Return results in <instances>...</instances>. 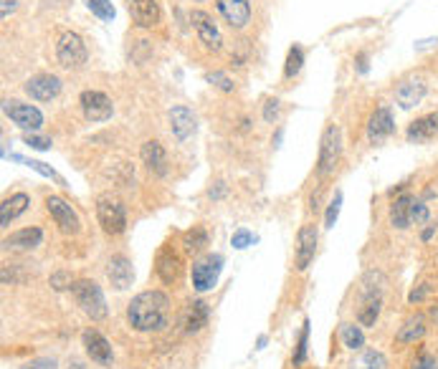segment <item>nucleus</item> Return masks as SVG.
Wrapping results in <instances>:
<instances>
[{
    "label": "nucleus",
    "instance_id": "nucleus-1",
    "mask_svg": "<svg viewBox=\"0 0 438 369\" xmlns=\"http://www.w3.org/2000/svg\"><path fill=\"white\" fill-rule=\"evenodd\" d=\"M170 319V296L165 291L137 293L127 306V321L135 332H162Z\"/></svg>",
    "mask_w": 438,
    "mask_h": 369
},
{
    "label": "nucleus",
    "instance_id": "nucleus-2",
    "mask_svg": "<svg viewBox=\"0 0 438 369\" xmlns=\"http://www.w3.org/2000/svg\"><path fill=\"white\" fill-rule=\"evenodd\" d=\"M71 293H74L76 306H79L92 321L107 319V301H104V293H101L96 281H92V278H79V281L71 284Z\"/></svg>",
    "mask_w": 438,
    "mask_h": 369
},
{
    "label": "nucleus",
    "instance_id": "nucleus-3",
    "mask_svg": "<svg viewBox=\"0 0 438 369\" xmlns=\"http://www.w3.org/2000/svg\"><path fill=\"white\" fill-rule=\"evenodd\" d=\"M96 221H99L101 230L107 235H119L127 228V210L124 203L115 195H99L96 198Z\"/></svg>",
    "mask_w": 438,
    "mask_h": 369
},
{
    "label": "nucleus",
    "instance_id": "nucleus-4",
    "mask_svg": "<svg viewBox=\"0 0 438 369\" xmlns=\"http://www.w3.org/2000/svg\"><path fill=\"white\" fill-rule=\"evenodd\" d=\"M339 157H342V129L337 124H330L324 129L322 142H319V160H317V175L330 178L337 170Z\"/></svg>",
    "mask_w": 438,
    "mask_h": 369
},
{
    "label": "nucleus",
    "instance_id": "nucleus-5",
    "mask_svg": "<svg viewBox=\"0 0 438 369\" xmlns=\"http://www.w3.org/2000/svg\"><path fill=\"white\" fill-rule=\"evenodd\" d=\"M56 58H58V64L64 66V69H69V71L81 69L89 58L84 38H81L79 33H74V31L61 33V36H58V43H56Z\"/></svg>",
    "mask_w": 438,
    "mask_h": 369
},
{
    "label": "nucleus",
    "instance_id": "nucleus-6",
    "mask_svg": "<svg viewBox=\"0 0 438 369\" xmlns=\"http://www.w3.org/2000/svg\"><path fill=\"white\" fill-rule=\"evenodd\" d=\"M223 268V256L221 253H208L205 258L193 263V289L198 293L210 291L213 286L218 284V276H221Z\"/></svg>",
    "mask_w": 438,
    "mask_h": 369
},
{
    "label": "nucleus",
    "instance_id": "nucleus-7",
    "mask_svg": "<svg viewBox=\"0 0 438 369\" xmlns=\"http://www.w3.org/2000/svg\"><path fill=\"white\" fill-rule=\"evenodd\" d=\"M3 114L13 121L15 127H21L23 132H36V129H41V124H44V114L38 112L36 107L23 104V101H15V99L3 101Z\"/></svg>",
    "mask_w": 438,
    "mask_h": 369
},
{
    "label": "nucleus",
    "instance_id": "nucleus-8",
    "mask_svg": "<svg viewBox=\"0 0 438 369\" xmlns=\"http://www.w3.org/2000/svg\"><path fill=\"white\" fill-rule=\"evenodd\" d=\"M46 210H49V215L53 218V223L58 225V230H61V233L76 235L81 230L79 215H76V210H74V207L69 205L64 198H58V195H51V198H46Z\"/></svg>",
    "mask_w": 438,
    "mask_h": 369
},
{
    "label": "nucleus",
    "instance_id": "nucleus-9",
    "mask_svg": "<svg viewBox=\"0 0 438 369\" xmlns=\"http://www.w3.org/2000/svg\"><path fill=\"white\" fill-rule=\"evenodd\" d=\"M395 135V117L390 112V107H378L370 119H367V142L370 144H382L385 139Z\"/></svg>",
    "mask_w": 438,
    "mask_h": 369
},
{
    "label": "nucleus",
    "instance_id": "nucleus-10",
    "mask_svg": "<svg viewBox=\"0 0 438 369\" xmlns=\"http://www.w3.org/2000/svg\"><path fill=\"white\" fill-rule=\"evenodd\" d=\"M79 104H81V112H84V117H87L89 121H107L109 117L115 114V104H112V99H109L107 94L94 92V89L81 92Z\"/></svg>",
    "mask_w": 438,
    "mask_h": 369
},
{
    "label": "nucleus",
    "instance_id": "nucleus-11",
    "mask_svg": "<svg viewBox=\"0 0 438 369\" xmlns=\"http://www.w3.org/2000/svg\"><path fill=\"white\" fill-rule=\"evenodd\" d=\"M317 241H319V235H317L314 223H307V225L299 228V233H296V248H294V266H296V271H307L309 263L314 261Z\"/></svg>",
    "mask_w": 438,
    "mask_h": 369
},
{
    "label": "nucleus",
    "instance_id": "nucleus-12",
    "mask_svg": "<svg viewBox=\"0 0 438 369\" xmlns=\"http://www.w3.org/2000/svg\"><path fill=\"white\" fill-rule=\"evenodd\" d=\"M155 271H158L160 281L165 286H173L180 281V273H183V258L175 250V246H162L158 250V258H155Z\"/></svg>",
    "mask_w": 438,
    "mask_h": 369
},
{
    "label": "nucleus",
    "instance_id": "nucleus-13",
    "mask_svg": "<svg viewBox=\"0 0 438 369\" xmlns=\"http://www.w3.org/2000/svg\"><path fill=\"white\" fill-rule=\"evenodd\" d=\"M81 344H84V352L92 362L101 364V367H109L115 362V352H112V344L107 341V336H101L96 329H87L81 334Z\"/></svg>",
    "mask_w": 438,
    "mask_h": 369
},
{
    "label": "nucleus",
    "instance_id": "nucleus-14",
    "mask_svg": "<svg viewBox=\"0 0 438 369\" xmlns=\"http://www.w3.org/2000/svg\"><path fill=\"white\" fill-rule=\"evenodd\" d=\"M190 23H193L195 33H198V38H201V43L205 46V49L210 51H218L221 49V31H218L216 21H213V15L205 13V10H193L190 13Z\"/></svg>",
    "mask_w": 438,
    "mask_h": 369
},
{
    "label": "nucleus",
    "instance_id": "nucleus-15",
    "mask_svg": "<svg viewBox=\"0 0 438 369\" xmlns=\"http://www.w3.org/2000/svg\"><path fill=\"white\" fill-rule=\"evenodd\" d=\"M23 89H26V94H28L31 99L51 101L61 94V78L53 76V74H36V76H31L23 84Z\"/></svg>",
    "mask_w": 438,
    "mask_h": 369
},
{
    "label": "nucleus",
    "instance_id": "nucleus-16",
    "mask_svg": "<svg viewBox=\"0 0 438 369\" xmlns=\"http://www.w3.org/2000/svg\"><path fill=\"white\" fill-rule=\"evenodd\" d=\"M426 94H428V86H426L423 78H418V76L403 78L401 84L395 86V101H398L401 109L418 107V104L426 99Z\"/></svg>",
    "mask_w": 438,
    "mask_h": 369
},
{
    "label": "nucleus",
    "instance_id": "nucleus-17",
    "mask_svg": "<svg viewBox=\"0 0 438 369\" xmlns=\"http://www.w3.org/2000/svg\"><path fill=\"white\" fill-rule=\"evenodd\" d=\"M208 319H210V306L198 298V301H190V304L183 309V314H180V327H183L185 334H198L208 327Z\"/></svg>",
    "mask_w": 438,
    "mask_h": 369
},
{
    "label": "nucleus",
    "instance_id": "nucleus-18",
    "mask_svg": "<svg viewBox=\"0 0 438 369\" xmlns=\"http://www.w3.org/2000/svg\"><path fill=\"white\" fill-rule=\"evenodd\" d=\"M107 278L109 284L115 286L117 291H127L135 281V268H132V261L127 256H112L107 261Z\"/></svg>",
    "mask_w": 438,
    "mask_h": 369
},
{
    "label": "nucleus",
    "instance_id": "nucleus-19",
    "mask_svg": "<svg viewBox=\"0 0 438 369\" xmlns=\"http://www.w3.org/2000/svg\"><path fill=\"white\" fill-rule=\"evenodd\" d=\"M218 10L230 28H246L251 23V3L249 0H218Z\"/></svg>",
    "mask_w": 438,
    "mask_h": 369
},
{
    "label": "nucleus",
    "instance_id": "nucleus-20",
    "mask_svg": "<svg viewBox=\"0 0 438 369\" xmlns=\"http://www.w3.org/2000/svg\"><path fill=\"white\" fill-rule=\"evenodd\" d=\"M127 10L137 28H155L160 23L158 0H127Z\"/></svg>",
    "mask_w": 438,
    "mask_h": 369
},
{
    "label": "nucleus",
    "instance_id": "nucleus-21",
    "mask_svg": "<svg viewBox=\"0 0 438 369\" xmlns=\"http://www.w3.org/2000/svg\"><path fill=\"white\" fill-rule=\"evenodd\" d=\"M167 119H170V132L175 135L178 142H185L187 137L195 135V129H198L195 114L187 107H183V104L170 109V112H167Z\"/></svg>",
    "mask_w": 438,
    "mask_h": 369
},
{
    "label": "nucleus",
    "instance_id": "nucleus-22",
    "mask_svg": "<svg viewBox=\"0 0 438 369\" xmlns=\"http://www.w3.org/2000/svg\"><path fill=\"white\" fill-rule=\"evenodd\" d=\"M436 135H438V112L418 117V119L410 121L408 129H405V139L413 144L428 142V139H433Z\"/></svg>",
    "mask_w": 438,
    "mask_h": 369
},
{
    "label": "nucleus",
    "instance_id": "nucleus-23",
    "mask_svg": "<svg viewBox=\"0 0 438 369\" xmlns=\"http://www.w3.org/2000/svg\"><path fill=\"white\" fill-rule=\"evenodd\" d=\"M140 157H142V164L152 175H158V178H165L167 175V155H165V147L155 139L150 142H144L142 149H140Z\"/></svg>",
    "mask_w": 438,
    "mask_h": 369
},
{
    "label": "nucleus",
    "instance_id": "nucleus-24",
    "mask_svg": "<svg viewBox=\"0 0 438 369\" xmlns=\"http://www.w3.org/2000/svg\"><path fill=\"white\" fill-rule=\"evenodd\" d=\"M426 332H428L426 316L423 314H416V316H410V319L403 321V327L398 329V334H395V341H398L401 347H413V344H418V341L423 339Z\"/></svg>",
    "mask_w": 438,
    "mask_h": 369
},
{
    "label": "nucleus",
    "instance_id": "nucleus-25",
    "mask_svg": "<svg viewBox=\"0 0 438 369\" xmlns=\"http://www.w3.org/2000/svg\"><path fill=\"white\" fill-rule=\"evenodd\" d=\"M44 243V230L41 228H23V230H15L3 241V248H13V250H33Z\"/></svg>",
    "mask_w": 438,
    "mask_h": 369
},
{
    "label": "nucleus",
    "instance_id": "nucleus-26",
    "mask_svg": "<svg viewBox=\"0 0 438 369\" xmlns=\"http://www.w3.org/2000/svg\"><path fill=\"white\" fill-rule=\"evenodd\" d=\"M413 195L410 192H401L398 198L390 203V225L395 228V230H408L410 225H413V221H410V205H413Z\"/></svg>",
    "mask_w": 438,
    "mask_h": 369
},
{
    "label": "nucleus",
    "instance_id": "nucleus-27",
    "mask_svg": "<svg viewBox=\"0 0 438 369\" xmlns=\"http://www.w3.org/2000/svg\"><path fill=\"white\" fill-rule=\"evenodd\" d=\"M28 205H31V198L26 192H15V195L3 200V205H0V228H3V230L10 228V223H13L18 215L26 213Z\"/></svg>",
    "mask_w": 438,
    "mask_h": 369
},
{
    "label": "nucleus",
    "instance_id": "nucleus-28",
    "mask_svg": "<svg viewBox=\"0 0 438 369\" xmlns=\"http://www.w3.org/2000/svg\"><path fill=\"white\" fill-rule=\"evenodd\" d=\"M350 369H388V357L375 347L362 349V352L350 362Z\"/></svg>",
    "mask_w": 438,
    "mask_h": 369
},
{
    "label": "nucleus",
    "instance_id": "nucleus-29",
    "mask_svg": "<svg viewBox=\"0 0 438 369\" xmlns=\"http://www.w3.org/2000/svg\"><path fill=\"white\" fill-rule=\"evenodd\" d=\"M380 314H382V296L365 298L362 306H360V311H357V324L360 327H365V329L375 327L378 319H380Z\"/></svg>",
    "mask_w": 438,
    "mask_h": 369
},
{
    "label": "nucleus",
    "instance_id": "nucleus-30",
    "mask_svg": "<svg viewBox=\"0 0 438 369\" xmlns=\"http://www.w3.org/2000/svg\"><path fill=\"white\" fill-rule=\"evenodd\" d=\"M385 276H382L380 271H367L365 278H362V286H360V298L365 301V298H375V296H382V289H385Z\"/></svg>",
    "mask_w": 438,
    "mask_h": 369
},
{
    "label": "nucleus",
    "instance_id": "nucleus-31",
    "mask_svg": "<svg viewBox=\"0 0 438 369\" xmlns=\"http://www.w3.org/2000/svg\"><path fill=\"white\" fill-rule=\"evenodd\" d=\"M339 339H342V344H345V349H350V352H360V349L365 347V332H362V327L360 324H342L339 327Z\"/></svg>",
    "mask_w": 438,
    "mask_h": 369
},
{
    "label": "nucleus",
    "instance_id": "nucleus-32",
    "mask_svg": "<svg viewBox=\"0 0 438 369\" xmlns=\"http://www.w3.org/2000/svg\"><path fill=\"white\" fill-rule=\"evenodd\" d=\"M183 246H185L187 253H198V250H203L205 246H208V233L198 225L190 228V230L183 235Z\"/></svg>",
    "mask_w": 438,
    "mask_h": 369
},
{
    "label": "nucleus",
    "instance_id": "nucleus-33",
    "mask_svg": "<svg viewBox=\"0 0 438 369\" xmlns=\"http://www.w3.org/2000/svg\"><path fill=\"white\" fill-rule=\"evenodd\" d=\"M302 64H304V51L302 46H292L287 53V66H284V76L287 78H294L296 74L302 71Z\"/></svg>",
    "mask_w": 438,
    "mask_h": 369
},
{
    "label": "nucleus",
    "instance_id": "nucleus-34",
    "mask_svg": "<svg viewBox=\"0 0 438 369\" xmlns=\"http://www.w3.org/2000/svg\"><path fill=\"white\" fill-rule=\"evenodd\" d=\"M307 347H309V319H304L302 332H299V339H296L294 347V367H302L307 362Z\"/></svg>",
    "mask_w": 438,
    "mask_h": 369
},
{
    "label": "nucleus",
    "instance_id": "nucleus-35",
    "mask_svg": "<svg viewBox=\"0 0 438 369\" xmlns=\"http://www.w3.org/2000/svg\"><path fill=\"white\" fill-rule=\"evenodd\" d=\"M84 3H87V8L99 18V21H115L117 10L109 0H84Z\"/></svg>",
    "mask_w": 438,
    "mask_h": 369
},
{
    "label": "nucleus",
    "instance_id": "nucleus-36",
    "mask_svg": "<svg viewBox=\"0 0 438 369\" xmlns=\"http://www.w3.org/2000/svg\"><path fill=\"white\" fill-rule=\"evenodd\" d=\"M410 221L413 225H426V223H431V207L428 203L421 198L413 200V205H410Z\"/></svg>",
    "mask_w": 438,
    "mask_h": 369
},
{
    "label": "nucleus",
    "instance_id": "nucleus-37",
    "mask_svg": "<svg viewBox=\"0 0 438 369\" xmlns=\"http://www.w3.org/2000/svg\"><path fill=\"white\" fill-rule=\"evenodd\" d=\"M339 210H342V190L335 192V198L330 200V207L324 213V228H335V223L339 218Z\"/></svg>",
    "mask_w": 438,
    "mask_h": 369
},
{
    "label": "nucleus",
    "instance_id": "nucleus-38",
    "mask_svg": "<svg viewBox=\"0 0 438 369\" xmlns=\"http://www.w3.org/2000/svg\"><path fill=\"white\" fill-rule=\"evenodd\" d=\"M205 81H208V84H213L216 89H221V92H226V94H230L233 89H236V84H233V78H230L228 74H223V71L208 74V76H205Z\"/></svg>",
    "mask_w": 438,
    "mask_h": 369
},
{
    "label": "nucleus",
    "instance_id": "nucleus-39",
    "mask_svg": "<svg viewBox=\"0 0 438 369\" xmlns=\"http://www.w3.org/2000/svg\"><path fill=\"white\" fill-rule=\"evenodd\" d=\"M10 160H15V162H23V164H28L31 170H36L38 175H44V178L58 180V182H61V178H58L56 172L51 170V167H46L44 162H38V160H23V157H18V155H10Z\"/></svg>",
    "mask_w": 438,
    "mask_h": 369
},
{
    "label": "nucleus",
    "instance_id": "nucleus-40",
    "mask_svg": "<svg viewBox=\"0 0 438 369\" xmlns=\"http://www.w3.org/2000/svg\"><path fill=\"white\" fill-rule=\"evenodd\" d=\"M253 243H256V235L249 233V230H244V228H241V230H236V233H233V238H230V246H233V248H238V250L249 248V246H253Z\"/></svg>",
    "mask_w": 438,
    "mask_h": 369
},
{
    "label": "nucleus",
    "instance_id": "nucleus-41",
    "mask_svg": "<svg viewBox=\"0 0 438 369\" xmlns=\"http://www.w3.org/2000/svg\"><path fill=\"white\" fill-rule=\"evenodd\" d=\"M410 369H438L436 354H431V352H421V354H418L416 359H413Z\"/></svg>",
    "mask_w": 438,
    "mask_h": 369
},
{
    "label": "nucleus",
    "instance_id": "nucleus-42",
    "mask_svg": "<svg viewBox=\"0 0 438 369\" xmlns=\"http://www.w3.org/2000/svg\"><path fill=\"white\" fill-rule=\"evenodd\" d=\"M71 273H66V271H56L53 276H51V286H53V291H71Z\"/></svg>",
    "mask_w": 438,
    "mask_h": 369
},
{
    "label": "nucleus",
    "instance_id": "nucleus-43",
    "mask_svg": "<svg viewBox=\"0 0 438 369\" xmlns=\"http://www.w3.org/2000/svg\"><path fill=\"white\" fill-rule=\"evenodd\" d=\"M23 142L28 144L31 149H38V152H46V149H51V139L49 137H38V135H26L23 137Z\"/></svg>",
    "mask_w": 438,
    "mask_h": 369
},
{
    "label": "nucleus",
    "instance_id": "nucleus-44",
    "mask_svg": "<svg viewBox=\"0 0 438 369\" xmlns=\"http://www.w3.org/2000/svg\"><path fill=\"white\" fill-rule=\"evenodd\" d=\"M431 293V286L428 284H421L418 289H413V291L408 293V304L410 306H416V304H421V301H426V296Z\"/></svg>",
    "mask_w": 438,
    "mask_h": 369
},
{
    "label": "nucleus",
    "instance_id": "nucleus-45",
    "mask_svg": "<svg viewBox=\"0 0 438 369\" xmlns=\"http://www.w3.org/2000/svg\"><path fill=\"white\" fill-rule=\"evenodd\" d=\"M279 117V99H269L264 104V121L266 124H273Z\"/></svg>",
    "mask_w": 438,
    "mask_h": 369
},
{
    "label": "nucleus",
    "instance_id": "nucleus-46",
    "mask_svg": "<svg viewBox=\"0 0 438 369\" xmlns=\"http://www.w3.org/2000/svg\"><path fill=\"white\" fill-rule=\"evenodd\" d=\"M18 369H58V364L53 362V359L38 357V359H31V362H26L23 367H18Z\"/></svg>",
    "mask_w": 438,
    "mask_h": 369
},
{
    "label": "nucleus",
    "instance_id": "nucleus-47",
    "mask_svg": "<svg viewBox=\"0 0 438 369\" xmlns=\"http://www.w3.org/2000/svg\"><path fill=\"white\" fill-rule=\"evenodd\" d=\"M438 233V223H426L423 230H421V243H431Z\"/></svg>",
    "mask_w": 438,
    "mask_h": 369
},
{
    "label": "nucleus",
    "instance_id": "nucleus-48",
    "mask_svg": "<svg viewBox=\"0 0 438 369\" xmlns=\"http://www.w3.org/2000/svg\"><path fill=\"white\" fill-rule=\"evenodd\" d=\"M15 8H18V0H0V18L6 21L8 15L15 13Z\"/></svg>",
    "mask_w": 438,
    "mask_h": 369
},
{
    "label": "nucleus",
    "instance_id": "nucleus-49",
    "mask_svg": "<svg viewBox=\"0 0 438 369\" xmlns=\"http://www.w3.org/2000/svg\"><path fill=\"white\" fill-rule=\"evenodd\" d=\"M210 198H223V195H226V184L223 182H216V187H210V192H208Z\"/></svg>",
    "mask_w": 438,
    "mask_h": 369
},
{
    "label": "nucleus",
    "instance_id": "nucleus-50",
    "mask_svg": "<svg viewBox=\"0 0 438 369\" xmlns=\"http://www.w3.org/2000/svg\"><path fill=\"white\" fill-rule=\"evenodd\" d=\"M357 71L367 74V56H365V53H360V56H357Z\"/></svg>",
    "mask_w": 438,
    "mask_h": 369
}]
</instances>
